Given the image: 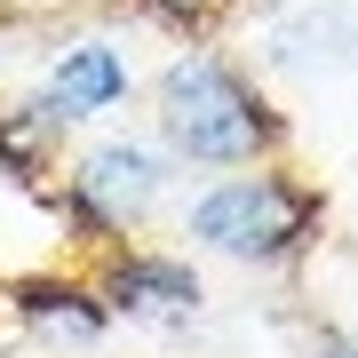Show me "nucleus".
Returning a JSON list of instances; mask_svg holds the SVG:
<instances>
[{"label": "nucleus", "mask_w": 358, "mask_h": 358, "mask_svg": "<svg viewBox=\"0 0 358 358\" xmlns=\"http://www.w3.org/2000/svg\"><path fill=\"white\" fill-rule=\"evenodd\" d=\"M152 103H159L152 120H159L167 159H183V167H255L287 143L279 103L215 48H183L159 72Z\"/></svg>", "instance_id": "nucleus-1"}, {"label": "nucleus", "mask_w": 358, "mask_h": 358, "mask_svg": "<svg viewBox=\"0 0 358 358\" xmlns=\"http://www.w3.org/2000/svg\"><path fill=\"white\" fill-rule=\"evenodd\" d=\"M327 231V199L319 183L287 176V167L255 159L247 176H223L207 183L183 215V239L207 247V255H231V263H294L310 255Z\"/></svg>", "instance_id": "nucleus-2"}, {"label": "nucleus", "mask_w": 358, "mask_h": 358, "mask_svg": "<svg viewBox=\"0 0 358 358\" xmlns=\"http://www.w3.org/2000/svg\"><path fill=\"white\" fill-rule=\"evenodd\" d=\"M96 294L112 303V319H192V310L207 303V287H199L192 263L143 255V247H103Z\"/></svg>", "instance_id": "nucleus-3"}, {"label": "nucleus", "mask_w": 358, "mask_h": 358, "mask_svg": "<svg viewBox=\"0 0 358 358\" xmlns=\"http://www.w3.org/2000/svg\"><path fill=\"white\" fill-rule=\"evenodd\" d=\"M72 192L96 207L112 231H128V223H143L159 207V192H167V159L152 152V143H128V136H112V143H96V152H80V167H72Z\"/></svg>", "instance_id": "nucleus-4"}, {"label": "nucleus", "mask_w": 358, "mask_h": 358, "mask_svg": "<svg viewBox=\"0 0 358 358\" xmlns=\"http://www.w3.org/2000/svg\"><path fill=\"white\" fill-rule=\"evenodd\" d=\"M16 310H24L32 334H56V343L72 350H96L103 327H112V303L96 294V279H56V271H40V279H8Z\"/></svg>", "instance_id": "nucleus-5"}, {"label": "nucleus", "mask_w": 358, "mask_h": 358, "mask_svg": "<svg viewBox=\"0 0 358 358\" xmlns=\"http://www.w3.org/2000/svg\"><path fill=\"white\" fill-rule=\"evenodd\" d=\"M48 88H56V103H64L72 120H96V112H112V103H128L136 72H128V56H120L112 40H72V48L56 56Z\"/></svg>", "instance_id": "nucleus-6"}, {"label": "nucleus", "mask_w": 358, "mask_h": 358, "mask_svg": "<svg viewBox=\"0 0 358 358\" xmlns=\"http://www.w3.org/2000/svg\"><path fill=\"white\" fill-rule=\"evenodd\" d=\"M64 128H72V112L56 103V88L0 103V167H8L16 183H32V192H40V167H48V152L64 143Z\"/></svg>", "instance_id": "nucleus-7"}, {"label": "nucleus", "mask_w": 358, "mask_h": 358, "mask_svg": "<svg viewBox=\"0 0 358 358\" xmlns=\"http://www.w3.org/2000/svg\"><path fill=\"white\" fill-rule=\"evenodd\" d=\"M136 8L152 16V24H167V32H207L231 0H136Z\"/></svg>", "instance_id": "nucleus-8"}, {"label": "nucleus", "mask_w": 358, "mask_h": 358, "mask_svg": "<svg viewBox=\"0 0 358 358\" xmlns=\"http://www.w3.org/2000/svg\"><path fill=\"white\" fill-rule=\"evenodd\" d=\"M310 358H358V343L334 334V327H319V334H310Z\"/></svg>", "instance_id": "nucleus-9"}]
</instances>
